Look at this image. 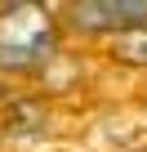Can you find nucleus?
<instances>
[{"instance_id": "1", "label": "nucleus", "mask_w": 147, "mask_h": 152, "mask_svg": "<svg viewBox=\"0 0 147 152\" xmlns=\"http://www.w3.org/2000/svg\"><path fill=\"white\" fill-rule=\"evenodd\" d=\"M58 49V27L45 5H0V72H40Z\"/></svg>"}, {"instance_id": "3", "label": "nucleus", "mask_w": 147, "mask_h": 152, "mask_svg": "<svg viewBox=\"0 0 147 152\" xmlns=\"http://www.w3.org/2000/svg\"><path fill=\"white\" fill-rule=\"evenodd\" d=\"M112 58L116 63H129V67H147V27L116 36L112 40Z\"/></svg>"}, {"instance_id": "2", "label": "nucleus", "mask_w": 147, "mask_h": 152, "mask_svg": "<svg viewBox=\"0 0 147 152\" xmlns=\"http://www.w3.org/2000/svg\"><path fill=\"white\" fill-rule=\"evenodd\" d=\"M67 23L85 36H125L147 27V0H98V5H67Z\"/></svg>"}]
</instances>
